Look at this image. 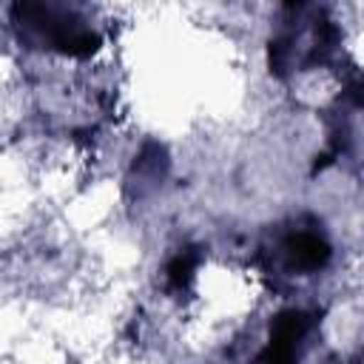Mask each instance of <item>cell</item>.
Returning a JSON list of instances; mask_svg holds the SVG:
<instances>
[{"mask_svg":"<svg viewBox=\"0 0 364 364\" xmlns=\"http://www.w3.org/2000/svg\"><path fill=\"white\" fill-rule=\"evenodd\" d=\"M287 250H290L293 264L301 267V270H318L327 262V256H330L327 245L318 236H313V233H296L287 242Z\"/></svg>","mask_w":364,"mask_h":364,"instance_id":"obj_1","label":"cell"}]
</instances>
